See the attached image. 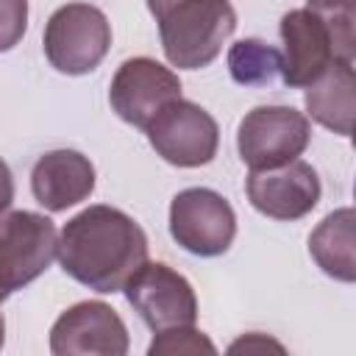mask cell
Listing matches in <instances>:
<instances>
[{
	"label": "cell",
	"mask_w": 356,
	"mask_h": 356,
	"mask_svg": "<svg viewBox=\"0 0 356 356\" xmlns=\"http://www.w3.org/2000/svg\"><path fill=\"white\" fill-rule=\"evenodd\" d=\"M150 147L175 167H203L217 156L220 128L217 120L192 100H170L147 125Z\"/></svg>",
	"instance_id": "5b68a950"
},
{
	"label": "cell",
	"mask_w": 356,
	"mask_h": 356,
	"mask_svg": "<svg viewBox=\"0 0 356 356\" xmlns=\"http://www.w3.org/2000/svg\"><path fill=\"white\" fill-rule=\"evenodd\" d=\"M312 142V122L292 106H256L236 131L239 159L250 170H270L303 156Z\"/></svg>",
	"instance_id": "277c9868"
},
{
	"label": "cell",
	"mask_w": 356,
	"mask_h": 356,
	"mask_svg": "<svg viewBox=\"0 0 356 356\" xmlns=\"http://www.w3.org/2000/svg\"><path fill=\"white\" fill-rule=\"evenodd\" d=\"M248 200L264 217L292 222L306 217L320 203V178L303 159L286 161L270 170H250L245 178Z\"/></svg>",
	"instance_id": "8fae6325"
},
{
	"label": "cell",
	"mask_w": 356,
	"mask_h": 356,
	"mask_svg": "<svg viewBox=\"0 0 356 356\" xmlns=\"http://www.w3.org/2000/svg\"><path fill=\"white\" fill-rule=\"evenodd\" d=\"M44 56L64 75L92 72L111 47V25L92 3H67L44 25Z\"/></svg>",
	"instance_id": "3957f363"
},
{
	"label": "cell",
	"mask_w": 356,
	"mask_h": 356,
	"mask_svg": "<svg viewBox=\"0 0 356 356\" xmlns=\"http://www.w3.org/2000/svg\"><path fill=\"white\" fill-rule=\"evenodd\" d=\"M28 31V0H0V53L17 47Z\"/></svg>",
	"instance_id": "d6986e66"
},
{
	"label": "cell",
	"mask_w": 356,
	"mask_h": 356,
	"mask_svg": "<svg viewBox=\"0 0 356 356\" xmlns=\"http://www.w3.org/2000/svg\"><path fill=\"white\" fill-rule=\"evenodd\" d=\"M159 22L161 50L178 70L209 67L236 31L228 0H145Z\"/></svg>",
	"instance_id": "7a4b0ae2"
},
{
	"label": "cell",
	"mask_w": 356,
	"mask_h": 356,
	"mask_svg": "<svg viewBox=\"0 0 356 356\" xmlns=\"http://www.w3.org/2000/svg\"><path fill=\"white\" fill-rule=\"evenodd\" d=\"M353 222L356 214L350 206H342L331 214H325L317 228L309 236V253L317 261V267L345 284L356 281V239H353Z\"/></svg>",
	"instance_id": "9a60e30c"
},
{
	"label": "cell",
	"mask_w": 356,
	"mask_h": 356,
	"mask_svg": "<svg viewBox=\"0 0 356 356\" xmlns=\"http://www.w3.org/2000/svg\"><path fill=\"white\" fill-rule=\"evenodd\" d=\"M278 31H281V42H284L281 81L286 86L306 89L309 83H314L328 70V64L339 61L331 31L306 6L286 11L281 17Z\"/></svg>",
	"instance_id": "7c38bea8"
},
{
	"label": "cell",
	"mask_w": 356,
	"mask_h": 356,
	"mask_svg": "<svg viewBox=\"0 0 356 356\" xmlns=\"http://www.w3.org/2000/svg\"><path fill=\"white\" fill-rule=\"evenodd\" d=\"M56 225L39 211H8L0 217V289H14L36 281L56 259Z\"/></svg>",
	"instance_id": "52a82bcc"
},
{
	"label": "cell",
	"mask_w": 356,
	"mask_h": 356,
	"mask_svg": "<svg viewBox=\"0 0 356 356\" xmlns=\"http://www.w3.org/2000/svg\"><path fill=\"white\" fill-rule=\"evenodd\" d=\"M264 348L284 350V345H278V342H273V339H267V337H261V334H248V337H242L239 342H234L228 350L236 353V350H264Z\"/></svg>",
	"instance_id": "ffe728a7"
},
{
	"label": "cell",
	"mask_w": 356,
	"mask_h": 356,
	"mask_svg": "<svg viewBox=\"0 0 356 356\" xmlns=\"http://www.w3.org/2000/svg\"><path fill=\"white\" fill-rule=\"evenodd\" d=\"M178 97H181L178 75L161 61L147 56L122 61L108 86L111 108L117 111L120 120L136 128H145L170 100H178Z\"/></svg>",
	"instance_id": "30bf717a"
},
{
	"label": "cell",
	"mask_w": 356,
	"mask_h": 356,
	"mask_svg": "<svg viewBox=\"0 0 356 356\" xmlns=\"http://www.w3.org/2000/svg\"><path fill=\"white\" fill-rule=\"evenodd\" d=\"M228 72L242 86H267L281 72V53L261 39H239L228 50Z\"/></svg>",
	"instance_id": "2e32d148"
},
{
	"label": "cell",
	"mask_w": 356,
	"mask_h": 356,
	"mask_svg": "<svg viewBox=\"0 0 356 356\" xmlns=\"http://www.w3.org/2000/svg\"><path fill=\"white\" fill-rule=\"evenodd\" d=\"M128 345L122 317L103 300L70 306L50 328V350L56 356H125Z\"/></svg>",
	"instance_id": "9c48e42d"
},
{
	"label": "cell",
	"mask_w": 356,
	"mask_h": 356,
	"mask_svg": "<svg viewBox=\"0 0 356 356\" xmlns=\"http://www.w3.org/2000/svg\"><path fill=\"white\" fill-rule=\"evenodd\" d=\"M170 234L195 256H222L236 236V214L220 192L189 186L170 203Z\"/></svg>",
	"instance_id": "8992f818"
},
{
	"label": "cell",
	"mask_w": 356,
	"mask_h": 356,
	"mask_svg": "<svg viewBox=\"0 0 356 356\" xmlns=\"http://www.w3.org/2000/svg\"><path fill=\"white\" fill-rule=\"evenodd\" d=\"M14 203V178H11V170L8 164L0 159V214Z\"/></svg>",
	"instance_id": "44dd1931"
},
{
	"label": "cell",
	"mask_w": 356,
	"mask_h": 356,
	"mask_svg": "<svg viewBox=\"0 0 356 356\" xmlns=\"http://www.w3.org/2000/svg\"><path fill=\"white\" fill-rule=\"evenodd\" d=\"M175 353H217L214 342L197 331L195 325H178V328H167L159 331L147 348V356H175Z\"/></svg>",
	"instance_id": "ac0fdd59"
},
{
	"label": "cell",
	"mask_w": 356,
	"mask_h": 356,
	"mask_svg": "<svg viewBox=\"0 0 356 356\" xmlns=\"http://www.w3.org/2000/svg\"><path fill=\"white\" fill-rule=\"evenodd\" d=\"M3 342H6V320L0 314V348H3Z\"/></svg>",
	"instance_id": "7402d4cb"
},
{
	"label": "cell",
	"mask_w": 356,
	"mask_h": 356,
	"mask_svg": "<svg viewBox=\"0 0 356 356\" xmlns=\"http://www.w3.org/2000/svg\"><path fill=\"white\" fill-rule=\"evenodd\" d=\"M56 256L78 284L111 295L147 261V236L122 209L95 203L70 217L58 234Z\"/></svg>",
	"instance_id": "6da1fadb"
},
{
	"label": "cell",
	"mask_w": 356,
	"mask_h": 356,
	"mask_svg": "<svg viewBox=\"0 0 356 356\" xmlns=\"http://www.w3.org/2000/svg\"><path fill=\"white\" fill-rule=\"evenodd\" d=\"M306 8L314 11L334 36L339 61L353 64L356 56V0H306Z\"/></svg>",
	"instance_id": "e0dca14e"
},
{
	"label": "cell",
	"mask_w": 356,
	"mask_h": 356,
	"mask_svg": "<svg viewBox=\"0 0 356 356\" xmlns=\"http://www.w3.org/2000/svg\"><path fill=\"white\" fill-rule=\"evenodd\" d=\"M356 72L353 64L345 61H334L328 64V70L306 86V111L314 122H320L323 128L339 134V136H350L353 131V108H356Z\"/></svg>",
	"instance_id": "5bb4252c"
},
{
	"label": "cell",
	"mask_w": 356,
	"mask_h": 356,
	"mask_svg": "<svg viewBox=\"0 0 356 356\" xmlns=\"http://www.w3.org/2000/svg\"><path fill=\"white\" fill-rule=\"evenodd\" d=\"M31 192L47 211H67L95 192V167L78 150H50L31 170Z\"/></svg>",
	"instance_id": "4fadbf2b"
},
{
	"label": "cell",
	"mask_w": 356,
	"mask_h": 356,
	"mask_svg": "<svg viewBox=\"0 0 356 356\" xmlns=\"http://www.w3.org/2000/svg\"><path fill=\"white\" fill-rule=\"evenodd\" d=\"M122 292L153 334L195 325L197 320V298L192 284L164 261H145L128 278Z\"/></svg>",
	"instance_id": "ba28073f"
},
{
	"label": "cell",
	"mask_w": 356,
	"mask_h": 356,
	"mask_svg": "<svg viewBox=\"0 0 356 356\" xmlns=\"http://www.w3.org/2000/svg\"><path fill=\"white\" fill-rule=\"evenodd\" d=\"M6 298H8V292H6V289H0V303H3Z\"/></svg>",
	"instance_id": "603a6c76"
}]
</instances>
